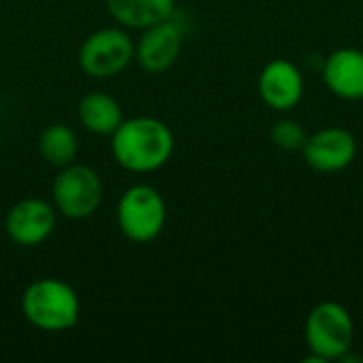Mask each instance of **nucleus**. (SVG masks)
I'll return each mask as SVG.
<instances>
[{
    "instance_id": "1",
    "label": "nucleus",
    "mask_w": 363,
    "mask_h": 363,
    "mask_svg": "<svg viewBox=\"0 0 363 363\" xmlns=\"http://www.w3.org/2000/svg\"><path fill=\"white\" fill-rule=\"evenodd\" d=\"M111 151L130 172H153L168 164L174 151L170 128L155 117L123 119L111 134Z\"/></svg>"
},
{
    "instance_id": "2",
    "label": "nucleus",
    "mask_w": 363,
    "mask_h": 363,
    "mask_svg": "<svg viewBox=\"0 0 363 363\" xmlns=\"http://www.w3.org/2000/svg\"><path fill=\"white\" fill-rule=\"evenodd\" d=\"M21 313L43 332H68L79 323L81 302L77 291L60 279H38L21 296Z\"/></svg>"
},
{
    "instance_id": "3",
    "label": "nucleus",
    "mask_w": 363,
    "mask_h": 363,
    "mask_svg": "<svg viewBox=\"0 0 363 363\" xmlns=\"http://www.w3.org/2000/svg\"><path fill=\"white\" fill-rule=\"evenodd\" d=\"M304 340L311 351L304 362H342L355 340V323L349 308L330 300L317 304L306 317Z\"/></svg>"
},
{
    "instance_id": "4",
    "label": "nucleus",
    "mask_w": 363,
    "mask_h": 363,
    "mask_svg": "<svg viewBox=\"0 0 363 363\" xmlns=\"http://www.w3.org/2000/svg\"><path fill=\"white\" fill-rule=\"evenodd\" d=\"M117 225L136 245L155 240L166 225V202L162 194L151 185H132L125 189L117 204Z\"/></svg>"
},
{
    "instance_id": "5",
    "label": "nucleus",
    "mask_w": 363,
    "mask_h": 363,
    "mask_svg": "<svg viewBox=\"0 0 363 363\" xmlns=\"http://www.w3.org/2000/svg\"><path fill=\"white\" fill-rule=\"evenodd\" d=\"M102 179L100 174L83 164H68L60 168L53 181V206L68 219H87L102 204Z\"/></svg>"
},
{
    "instance_id": "6",
    "label": "nucleus",
    "mask_w": 363,
    "mask_h": 363,
    "mask_svg": "<svg viewBox=\"0 0 363 363\" xmlns=\"http://www.w3.org/2000/svg\"><path fill=\"white\" fill-rule=\"evenodd\" d=\"M134 60V40L121 28H102L79 47V66L94 79H111Z\"/></svg>"
},
{
    "instance_id": "7",
    "label": "nucleus",
    "mask_w": 363,
    "mask_h": 363,
    "mask_svg": "<svg viewBox=\"0 0 363 363\" xmlns=\"http://www.w3.org/2000/svg\"><path fill=\"white\" fill-rule=\"evenodd\" d=\"M306 164L317 172H340L349 168L357 155L355 136L340 125L321 128L308 134L302 147Z\"/></svg>"
},
{
    "instance_id": "8",
    "label": "nucleus",
    "mask_w": 363,
    "mask_h": 363,
    "mask_svg": "<svg viewBox=\"0 0 363 363\" xmlns=\"http://www.w3.org/2000/svg\"><path fill=\"white\" fill-rule=\"evenodd\" d=\"M6 236L19 247L43 245L55 228V206L40 198H23L6 213Z\"/></svg>"
},
{
    "instance_id": "9",
    "label": "nucleus",
    "mask_w": 363,
    "mask_h": 363,
    "mask_svg": "<svg viewBox=\"0 0 363 363\" xmlns=\"http://www.w3.org/2000/svg\"><path fill=\"white\" fill-rule=\"evenodd\" d=\"M257 91L264 104L272 111L285 113L300 104L304 96V77L302 70L285 57L270 60L257 79Z\"/></svg>"
},
{
    "instance_id": "10",
    "label": "nucleus",
    "mask_w": 363,
    "mask_h": 363,
    "mask_svg": "<svg viewBox=\"0 0 363 363\" xmlns=\"http://www.w3.org/2000/svg\"><path fill=\"white\" fill-rule=\"evenodd\" d=\"M183 32L172 19H164L143 30V36L134 45V55L143 70L157 74L168 70L181 53Z\"/></svg>"
},
{
    "instance_id": "11",
    "label": "nucleus",
    "mask_w": 363,
    "mask_h": 363,
    "mask_svg": "<svg viewBox=\"0 0 363 363\" xmlns=\"http://www.w3.org/2000/svg\"><path fill=\"white\" fill-rule=\"evenodd\" d=\"M323 81L328 89L342 100H363V51L342 47L323 62Z\"/></svg>"
},
{
    "instance_id": "12",
    "label": "nucleus",
    "mask_w": 363,
    "mask_h": 363,
    "mask_svg": "<svg viewBox=\"0 0 363 363\" xmlns=\"http://www.w3.org/2000/svg\"><path fill=\"white\" fill-rule=\"evenodd\" d=\"M77 115H79L81 125L87 132L100 134V136H111L123 121V111L119 102L113 96L102 94V91H91L83 96L79 100Z\"/></svg>"
},
{
    "instance_id": "13",
    "label": "nucleus",
    "mask_w": 363,
    "mask_h": 363,
    "mask_svg": "<svg viewBox=\"0 0 363 363\" xmlns=\"http://www.w3.org/2000/svg\"><path fill=\"white\" fill-rule=\"evenodd\" d=\"M106 6L121 26L145 30L153 23L170 19L177 0H106Z\"/></svg>"
},
{
    "instance_id": "14",
    "label": "nucleus",
    "mask_w": 363,
    "mask_h": 363,
    "mask_svg": "<svg viewBox=\"0 0 363 363\" xmlns=\"http://www.w3.org/2000/svg\"><path fill=\"white\" fill-rule=\"evenodd\" d=\"M38 151L43 160L55 168H64L77 160L79 140L72 128L64 123H51L43 130L38 138Z\"/></svg>"
},
{
    "instance_id": "15",
    "label": "nucleus",
    "mask_w": 363,
    "mask_h": 363,
    "mask_svg": "<svg viewBox=\"0 0 363 363\" xmlns=\"http://www.w3.org/2000/svg\"><path fill=\"white\" fill-rule=\"evenodd\" d=\"M308 134L296 119H279L270 130V140L283 151H302Z\"/></svg>"
}]
</instances>
